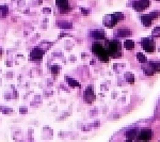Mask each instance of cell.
<instances>
[{
    "instance_id": "cell-24",
    "label": "cell",
    "mask_w": 160,
    "mask_h": 142,
    "mask_svg": "<svg viewBox=\"0 0 160 142\" xmlns=\"http://www.w3.org/2000/svg\"><path fill=\"white\" fill-rule=\"evenodd\" d=\"M1 54H2V50H1V49H0V56H1Z\"/></svg>"
},
{
    "instance_id": "cell-17",
    "label": "cell",
    "mask_w": 160,
    "mask_h": 142,
    "mask_svg": "<svg viewBox=\"0 0 160 142\" xmlns=\"http://www.w3.org/2000/svg\"><path fill=\"white\" fill-rule=\"evenodd\" d=\"M66 81H67V83H69V86H72V88H75V86H79V83H78L77 80H75V79H72V78H69V77H66Z\"/></svg>"
},
{
    "instance_id": "cell-4",
    "label": "cell",
    "mask_w": 160,
    "mask_h": 142,
    "mask_svg": "<svg viewBox=\"0 0 160 142\" xmlns=\"http://www.w3.org/2000/svg\"><path fill=\"white\" fill-rule=\"evenodd\" d=\"M159 16H160V12H158V11H154V12H151L150 14L141 16V23H142V25L145 26V27H150V26L153 24V21H154L156 18H158Z\"/></svg>"
},
{
    "instance_id": "cell-25",
    "label": "cell",
    "mask_w": 160,
    "mask_h": 142,
    "mask_svg": "<svg viewBox=\"0 0 160 142\" xmlns=\"http://www.w3.org/2000/svg\"><path fill=\"white\" fill-rule=\"evenodd\" d=\"M157 1H160V0H157Z\"/></svg>"
},
{
    "instance_id": "cell-5",
    "label": "cell",
    "mask_w": 160,
    "mask_h": 142,
    "mask_svg": "<svg viewBox=\"0 0 160 142\" xmlns=\"http://www.w3.org/2000/svg\"><path fill=\"white\" fill-rule=\"evenodd\" d=\"M144 72L147 76H153L156 72H160L159 62H148L147 66L144 67Z\"/></svg>"
},
{
    "instance_id": "cell-23",
    "label": "cell",
    "mask_w": 160,
    "mask_h": 142,
    "mask_svg": "<svg viewBox=\"0 0 160 142\" xmlns=\"http://www.w3.org/2000/svg\"><path fill=\"white\" fill-rule=\"evenodd\" d=\"M81 12H82V14L85 15V16H87V15H89V11H87V9H81Z\"/></svg>"
},
{
    "instance_id": "cell-6",
    "label": "cell",
    "mask_w": 160,
    "mask_h": 142,
    "mask_svg": "<svg viewBox=\"0 0 160 142\" xmlns=\"http://www.w3.org/2000/svg\"><path fill=\"white\" fill-rule=\"evenodd\" d=\"M141 46L145 52H155V42L148 37H143L141 40Z\"/></svg>"
},
{
    "instance_id": "cell-26",
    "label": "cell",
    "mask_w": 160,
    "mask_h": 142,
    "mask_svg": "<svg viewBox=\"0 0 160 142\" xmlns=\"http://www.w3.org/2000/svg\"><path fill=\"white\" fill-rule=\"evenodd\" d=\"M159 52H160V48H159Z\"/></svg>"
},
{
    "instance_id": "cell-20",
    "label": "cell",
    "mask_w": 160,
    "mask_h": 142,
    "mask_svg": "<svg viewBox=\"0 0 160 142\" xmlns=\"http://www.w3.org/2000/svg\"><path fill=\"white\" fill-rule=\"evenodd\" d=\"M125 78L128 80L129 83H135V77H133V75L131 74V73H126V74H125Z\"/></svg>"
},
{
    "instance_id": "cell-18",
    "label": "cell",
    "mask_w": 160,
    "mask_h": 142,
    "mask_svg": "<svg viewBox=\"0 0 160 142\" xmlns=\"http://www.w3.org/2000/svg\"><path fill=\"white\" fill-rule=\"evenodd\" d=\"M137 59H138V61H139L140 63H142V64H144V63H146V62H147V59H146L145 55H143L142 52H138V54H137Z\"/></svg>"
},
{
    "instance_id": "cell-16",
    "label": "cell",
    "mask_w": 160,
    "mask_h": 142,
    "mask_svg": "<svg viewBox=\"0 0 160 142\" xmlns=\"http://www.w3.org/2000/svg\"><path fill=\"white\" fill-rule=\"evenodd\" d=\"M125 136H126V138H128L129 140H133V139L136 138V136H137V129L129 130V132H127L126 134H125Z\"/></svg>"
},
{
    "instance_id": "cell-1",
    "label": "cell",
    "mask_w": 160,
    "mask_h": 142,
    "mask_svg": "<svg viewBox=\"0 0 160 142\" xmlns=\"http://www.w3.org/2000/svg\"><path fill=\"white\" fill-rule=\"evenodd\" d=\"M123 18H124V14L121 12L106 15V16L104 17V25L106 26L107 28H112L114 27L120 21H122Z\"/></svg>"
},
{
    "instance_id": "cell-11",
    "label": "cell",
    "mask_w": 160,
    "mask_h": 142,
    "mask_svg": "<svg viewBox=\"0 0 160 142\" xmlns=\"http://www.w3.org/2000/svg\"><path fill=\"white\" fill-rule=\"evenodd\" d=\"M114 35L117 37H128L131 35V31L129 29H120V30L115 31Z\"/></svg>"
},
{
    "instance_id": "cell-2",
    "label": "cell",
    "mask_w": 160,
    "mask_h": 142,
    "mask_svg": "<svg viewBox=\"0 0 160 142\" xmlns=\"http://www.w3.org/2000/svg\"><path fill=\"white\" fill-rule=\"evenodd\" d=\"M107 52L109 56L113 58H120L121 57V45L119 42L112 41V42H107Z\"/></svg>"
},
{
    "instance_id": "cell-13",
    "label": "cell",
    "mask_w": 160,
    "mask_h": 142,
    "mask_svg": "<svg viewBox=\"0 0 160 142\" xmlns=\"http://www.w3.org/2000/svg\"><path fill=\"white\" fill-rule=\"evenodd\" d=\"M56 3L61 11H65L69 9V0H56Z\"/></svg>"
},
{
    "instance_id": "cell-14",
    "label": "cell",
    "mask_w": 160,
    "mask_h": 142,
    "mask_svg": "<svg viewBox=\"0 0 160 142\" xmlns=\"http://www.w3.org/2000/svg\"><path fill=\"white\" fill-rule=\"evenodd\" d=\"M57 26H58L59 28H62V29H71L73 27V25H72L69 21H58V23H57Z\"/></svg>"
},
{
    "instance_id": "cell-10",
    "label": "cell",
    "mask_w": 160,
    "mask_h": 142,
    "mask_svg": "<svg viewBox=\"0 0 160 142\" xmlns=\"http://www.w3.org/2000/svg\"><path fill=\"white\" fill-rule=\"evenodd\" d=\"M90 35L96 40H104L105 39V31L102 30V29H95V30L91 31Z\"/></svg>"
},
{
    "instance_id": "cell-21",
    "label": "cell",
    "mask_w": 160,
    "mask_h": 142,
    "mask_svg": "<svg viewBox=\"0 0 160 142\" xmlns=\"http://www.w3.org/2000/svg\"><path fill=\"white\" fill-rule=\"evenodd\" d=\"M152 35L154 37H160V27L154 28V30H153V32H152Z\"/></svg>"
},
{
    "instance_id": "cell-8",
    "label": "cell",
    "mask_w": 160,
    "mask_h": 142,
    "mask_svg": "<svg viewBox=\"0 0 160 142\" xmlns=\"http://www.w3.org/2000/svg\"><path fill=\"white\" fill-rule=\"evenodd\" d=\"M153 136H154V134H153V130H151V129H143L139 134L138 139H139V140L147 141V140H151V139L153 138Z\"/></svg>"
},
{
    "instance_id": "cell-22",
    "label": "cell",
    "mask_w": 160,
    "mask_h": 142,
    "mask_svg": "<svg viewBox=\"0 0 160 142\" xmlns=\"http://www.w3.org/2000/svg\"><path fill=\"white\" fill-rule=\"evenodd\" d=\"M51 72H52V74L54 75H57L59 73V67H58V65H54L51 67Z\"/></svg>"
},
{
    "instance_id": "cell-9",
    "label": "cell",
    "mask_w": 160,
    "mask_h": 142,
    "mask_svg": "<svg viewBox=\"0 0 160 142\" xmlns=\"http://www.w3.org/2000/svg\"><path fill=\"white\" fill-rule=\"evenodd\" d=\"M84 97H85V99H87V103H92V102L95 101V95H94L93 86H89L87 89H85Z\"/></svg>"
},
{
    "instance_id": "cell-7",
    "label": "cell",
    "mask_w": 160,
    "mask_h": 142,
    "mask_svg": "<svg viewBox=\"0 0 160 142\" xmlns=\"http://www.w3.org/2000/svg\"><path fill=\"white\" fill-rule=\"evenodd\" d=\"M150 6V0H138L132 3V8L138 12H142V11L146 10Z\"/></svg>"
},
{
    "instance_id": "cell-12",
    "label": "cell",
    "mask_w": 160,
    "mask_h": 142,
    "mask_svg": "<svg viewBox=\"0 0 160 142\" xmlns=\"http://www.w3.org/2000/svg\"><path fill=\"white\" fill-rule=\"evenodd\" d=\"M43 55H44L43 50H41L40 48L36 47V48H34V49L31 52V54H30V57H31V59L36 60V59H42Z\"/></svg>"
},
{
    "instance_id": "cell-3",
    "label": "cell",
    "mask_w": 160,
    "mask_h": 142,
    "mask_svg": "<svg viewBox=\"0 0 160 142\" xmlns=\"http://www.w3.org/2000/svg\"><path fill=\"white\" fill-rule=\"evenodd\" d=\"M92 52L98 57V59L104 62H107L109 60V55L107 52L106 48H104L99 43H95L92 46Z\"/></svg>"
},
{
    "instance_id": "cell-19",
    "label": "cell",
    "mask_w": 160,
    "mask_h": 142,
    "mask_svg": "<svg viewBox=\"0 0 160 142\" xmlns=\"http://www.w3.org/2000/svg\"><path fill=\"white\" fill-rule=\"evenodd\" d=\"M8 12H9V9L6 6H0V16L1 17H6V15H8Z\"/></svg>"
},
{
    "instance_id": "cell-15",
    "label": "cell",
    "mask_w": 160,
    "mask_h": 142,
    "mask_svg": "<svg viewBox=\"0 0 160 142\" xmlns=\"http://www.w3.org/2000/svg\"><path fill=\"white\" fill-rule=\"evenodd\" d=\"M124 47L127 50H132L135 48V42L131 41V40H126L124 43Z\"/></svg>"
}]
</instances>
